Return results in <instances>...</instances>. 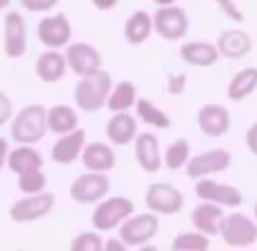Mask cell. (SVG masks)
<instances>
[{"instance_id":"6da1fadb","label":"cell","mask_w":257,"mask_h":251,"mask_svg":"<svg viewBox=\"0 0 257 251\" xmlns=\"http://www.w3.org/2000/svg\"><path fill=\"white\" fill-rule=\"evenodd\" d=\"M48 134V107L27 104L9 120V136L16 145H36Z\"/></svg>"},{"instance_id":"7a4b0ae2","label":"cell","mask_w":257,"mask_h":251,"mask_svg":"<svg viewBox=\"0 0 257 251\" xmlns=\"http://www.w3.org/2000/svg\"><path fill=\"white\" fill-rule=\"evenodd\" d=\"M111 89H113V77L104 68L90 72V75L79 77V81L75 86V107L86 113L102 111L106 107Z\"/></svg>"},{"instance_id":"3957f363","label":"cell","mask_w":257,"mask_h":251,"mask_svg":"<svg viewBox=\"0 0 257 251\" xmlns=\"http://www.w3.org/2000/svg\"><path fill=\"white\" fill-rule=\"evenodd\" d=\"M136 213V204L128 197L115 195V197H104L95 204V211L90 215L93 222V229H97L99 233H106V231H115L120 229V224L126 220L128 215Z\"/></svg>"},{"instance_id":"277c9868","label":"cell","mask_w":257,"mask_h":251,"mask_svg":"<svg viewBox=\"0 0 257 251\" xmlns=\"http://www.w3.org/2000/svg\"><path fill=\"white\" fill-rule=\"evenodd\" d=\"M160 229V220L154 211L147 213H133L120 224V238L126 242L128 249H142L147 242L156 238Z\"/></svg>"},{"instance_id":"5b68a950","label":"cell","mask_w":257,"mask_h":251,"mask_svg":"<svg viewBox=\"0 0 257 251\" xmlns=\"http://www.w3.org/2000/svg\"><path fill=\"white\" fill-rule=\"evenodd\" d=\"M54 195L52 193H36V195H23L21 199L9 206V220L14 224H30V222L43 220L54 208Z\"/></svg>"},{"instance_id":"8992f818","label":"cell","mask_w":257,"mask_h":251,"mask_svg":"<svg viewBox=\"0 0 257 251\" xmlns=\"http://www.w3.org/2000/svg\"><path fill=\"white\" fill-rule=\"evenodd\" d=\"M190 30L187 12L178 5H163L154 14V32L165 41H181Z\"/></svg>"},{"instance_id":"52a82bcc","label":"cell","mask_w":257,"mask_h":251,"mask_svg":"<svg viewBox=\"0 0 257 251\" xmlns=\"http://www.w3.org/2000/svg\"><path fill=\"white\" fill-rule=\"evenodd\" d=\"M111 190V179L108 172H93L86 170L70 184V197L77 204H97L104 199Z\"/></svg>"},{"instance_id":"ba28073f","label":"cell","mask_w":257,"mask_h":251,"mask_svg":"<svg viewBox=\"0 0 257 251\" xmlns=\"http://www.w3.org/2000/svg\"><path fill=\"white\" fill-rule=\"evenodd\" d=\"M223 242L232 249H246L253 247L257 242V222L250 220L244 213H230L226 215L221 224V233Z\"/></svg>"},{"instance_id":"9c48e42d","label":"cell","mask_w":257,"mask_h":251,"mask_svg":"<svg viewBox=\"0 0 257 251\" xmlns=\"http://www.w3.org/2000/svg\"><path fill=\"white\" fill-rule=\"evenodd\" d=\"M145 206L156 215H176L185 206V197L172 184H151L145 193Z\"/></svg>"},{"instance_id":"30bf717a","label":"cell","mask_w":257,"mask_h":251,"mask_svg":"<svg viewBox=\"0 0 257 251\" xmlns=\"http://www.w3.org/2000/svg\"><path fill=\"white\" fill-rule=\"evenodd\" d=\"M36 36H39V41L45 45V48L63 50L72 39L70 18H68L63 12L48 14V16H43L39 21V25H36Z\"/></svg>"},{"instance_id":"8fae6325","label":"cell","mask_w":257,"mask_h":251,"mask_svg":"<svg viewBox=\"0 0 257 251\" xmlns=\"http://www.w3.org/2000/svg\"><path fill=\"white\" fill-rule=\"evenodd\" d=\"M3 50L7 59H21L27 52V23L21 12H7L3 21Z\"/></svg>"},{"instance_id":"7c38bea8","label":"cell","mask_w":257,"mask_h":251,"mask_svg":"<svg viewBox=\"0 0 257 251\" xmlns=\"http://www.w3.org/2000/svg\"><path fill=\"white\" fill-rule=\"evenodd\" d=\"M232 163V154L228 149H210V152H201L196 156H190L185 165V172L190 179H203V177H212L219 172H226Z\"/></svg>"},{"instance_id":"4fadbf2b","label":"cell","mask_w":257,"mask_h":251,"mask_svg":"<svg viewBox=\"0 0 257 251\" xmlns=\"http://www.w3.org/2000/svg\"><path fill=\"white\" fill-rule=\"evenodd\" d=\"M194 193H196V197L203 199V202H214V204L226 206V208H237V206H241V202H244L241 190H237L235 186L219 184V181L210 179V177L196 179Z\"/></svg>"},{"instance_id":"5bb4252c","label":"cell","mask_w":257,"mask_h":251,"mask_svg":"<svg viewBox=\"0 0 257 251\" xmlns=\"http://www.w3.org/2000/svg\"><path fill=\"white\" fill-rule=\"evenodd\" d=\"M66 61H68V68L77 77H84L102 68V54L90 43H84V41H75L72 43L70 41L66 45Z\"/></svg>"},{"instance_id":"9a60e30c","label":"cell","mask_w":257,"mask_h":251,"mask_svg":"<svg viewBox=\"0 0 257 251\" xmlns=\"http://www.w3.org/2000/svg\"><path fill=\"white\" fill-rule=\"evenodd\" d=\"M196 125H199L201 134L208 138H221L230 129V111L217 102L203 104L196 111Z\"/></svg>"},{"instance_id":"2e32d148","label":"cell","mask_w":257,"mask_h":251,"mask_svg":"<svg viewBox=\"0 0 257 251\" xmlns=\"http://www.w3.org/2000/svg\"><path fill=\"white\" fill-rule=\"evenodd\" d=\"M133 154H136L138 165L142 168V172L154 175L163 168V152H160V140L151 131H142L133 140Z\"/></svg>"},{"instance_id":"e0dca14e","label":"cell","mask_w":257,"mask_h":251,"mask_svg":"<svg viewBox=\"0 0 257 251\" xmlns=\"http://www.w3.org/2000/svg\"><path fill=\"white\" fill-rule=\"evenodd\" d=\"M84 147H86V131L77 127V129L59 136L57 143L50 149V156H52V161L59 163V165H70V163L81 158Z\"/></svg>"},{"instance_id":"ac0fdd59","label":"cell","mask_w":257,"mask_h":251,"mask_svg":"<svg viewBox=\"0 0 257 251\" xmlns=\"http://www.w3.org/2000/svg\"><path fill=\"white\" fill-rule=\"evenodd\" d=\"M34 72L43 84H57V81H61L68 72L66 52H61V50H57V48H45L43 52L36 57Z\"/></svg>"},{"instance_id":"d6986e66","label":"cell","mask_w":257,"mask_h":251,"mask_svg":"<svg viewBox=\"0 0 257 251\" xmlns=\"http://www.w3.org/2000/svg\"><path fill=\"white\" fill-rule=\"evenodd\" d=\"M106 138L111 145L115 147H124V145H131L136 140V136L140 134L138 131V116L128 111H117L108 118L106 122Z\"/></svg>"},{"instance_id":"ffe728a7","label":"cell","mask_w":257,"mask_h":251,"mask_svg":"<svg viewBox=\"0 0 257 251\" xmlns=\"http://www.w3.org/2000/svg\"><path fill=\"white\" fill-rule=\"evenodd\" d=\"M190 220H192V226H194L196 231H201V233L212 238V235L221 233V224H223V220H226V215H223V206L201 199V204L192 211Z\"/></svg>"},{"instance_id":"44dd1931","label":"cell","mask_w":257,"mask_h":251,"mask_svg":"<svg viewBox=\"0 0 257 251\" xmlns=\"http://www.w3.org/2000/svg\"><path fill=\"white\" fill-rule=\"evenodd\" d=\"M79 161L84 163L86 170L111 172L117 163V156H115V149L108 143H104V140H90V143H86Z\"/></svg>"},{"instance_id":"7402d4cb","label":"cell","mask_w":257,"mask_h":251,"mask_svg":"<svg viewBox=\"0 0 257 251\" xmlns=\"http://www.w3.org/2000/svg\"><path fill=\"white\" fill-rule=\"evenodd\" d=\"M217 48L219 54L226 59H241L253 50V39H250L248 32L230 27V30H223L217 36Z\"/></svg>"},{"instance_id":"603a6c76","label":"cell","mask_w":257,"mask_h":251,"mask_svg":"<svg viewBox=\"0 0 257 251\" xmlns=\"http://www.w3.org/2000/svg\"><path fill=\"white\" fill-rule=\"evenodd\" d=\"M181 59L187 66L196 68H208L221 59L217 43H208V41H190V43L181 45Z\"/></svg>"},{"instance_id":"cb8c5ba5","label":"cell","mask_w":257,"mask_h":251,"mask_svg":"<svg viewBox=\"0 0 257 251\" xmlns=\"http://www.w3.org/2000/svg\"><path fill=\"white\" fill-rule=\"evenodd\" d=\"M154 32V16L145 9H138L124 21V39L128 45H142Z\"/></svg>"},{"instance_id":"d4e9b609","label":"cell","mask_w":257,"mask_h":251,"mask_svg":"<svg viewBox=\"0 0 257 251\" xmlns=\"http://www.w3.org/2000/svg\"><path fill=\"white\" fill-rule=\"evenodd\" d=\"M7 168L14 175H23V172L36 170V168H43V156H41L39 149H34L32 145H18V147L9 149L7 156Z\"/></svg>"},{"instance_id":"484cf974","label":"cell","mask_w":257,"mask_h":251,"mask_svg":"<svg viewBox=\"0 0 257 251\" xmlns=\"http://www.w3.org/2000/svg\"><path fill=\"white\" fill-rule=\"evenodd\" d=\"M79 127V113L70 104H52L48 109V131L61 136Z\"/></svg>"},{"instance_id":"4316f807","label":"cell","mask_w":257,"mask_h":251,"mask_svg":"<svg viewBox=\"0 0 257 251\" xmlns=\"http://www.w3.org/2000/svg\"><path fill=\"white\" fill-rule=\"evenodd\" d=\"M138 102V89L133 81L122 79L117 84H113L111 95L106 100V111L117 113V111H131Z\"/></svg>"},{"instance_id":"83f0119b","label":"cell","mask_w":257,"mask_h":251,"mask_svg":"<svg viewBox=\"0 0 257 251\" xmlns=\"http://www.w3.org/2000/svg\"><path fill=\"white\" fill-rule=\"evenodd\" d=\"M133 109H136V116L142 125L156 127V129H169V127H172V118H169L160 107H156L151 100L138 98V102Z\"/></svg>"},{"instance_id":"f1b7e54d","label":"cell","mask_w":257,"mask_h":251,"mask_svg":"<svg viewBox=\"0 0 257 251\" xmlns=\"http://www.w3.org/2000/svg\"><path fill=\"white\" fill-rule=\"evenodd\" d=\"M255 89H257V68L255 66L241 68L230 79V84H228V98H230L232 102H241V100L248 98Z\"/></svg>"},{"instance_id":"f546056e","label":"cell","mask_w":257,"mask_h":251,"mask_svg":"<svg viewBox=\"0 0 257 251\" xmlns=\"http://www.w3.org/2000/svg\"><path fill=\"white\" fill-rule=\"evenodd\" d=\"M190 161V140L187 138H176L174 143H169V147L163 154V165L167 170H183Z\"/></svg>"},{"instance_id":"4dcf8cb0","label":"cell","mask_w":257,"mask_h":251,"mask_svg":"<svg viewBox=\"0 0 257 251\" xmlns=\"http://www.w3.org/2000/svg\"><path fill=\"white\" fill-rule=\"evenodd\" d=\"M172 249L174 251H205L210 249V235L201 233V231H185L178 233L172 240Z\"/></svg>"},{"instance_id":"1f68e13d","label":"cell","mask_w":257,"mask_h":251,"mask_svg":"<svg viewBox=\"0 0 257 251\" xmlns=\"http://www.w3.org/2000/svg\"><path fill=\"white\" fill-rule=\"evenodd\" d=\"M45 186H48V175L43 172V168H36V170L18 175V190H21L23 195L43 193Z\"/></svg>"},{"instance_id":"d6a6232c","label":"cell","mask_w":257,"mask_h":251,"mask_svg":"<svg viewBox=\"0 0 257 251\" xmlns=\"http://www.w3.org/2000/svg\"><path fill=\"white\" fill-rule=\"evenodd\" d=\"M72 251H104V238L99 235L97 229L93 231H81L72 238L70 242Z\"/></svg>"},{"instance_id":"836d02e7","label":"cell","mask_w":257,"mask_h":251,"mask_svg":"<svg viewBox=\"0 0 257 251\" xmlns=\"http://www.w3.org/2000/svg\"><path fill=\"white\" fill-rule=\"evenodd\" d=\"M23 9L27 12H34V14H48L52 12L54 7L59 5V0H21Z\"/></svg>"},{"instance_id":"e575fe53","label":"cell","mask_w":257,"mask_h":251,"mask_svg":"<svg viewBox=\"0 0 257 251\" xmlns=\"http://www.w3.org/2000/svg\"><path fill=\"white\" fill-rule=\"evenodd\" d=\"M12 118H14V102L5 91H0V127L9 125Z\"/></svg>"},{"instance_id":"d590c367","label":"cell","mask_w":257,"mask_h":251,"mask_svg":"<svg viewBox=\"0 0 257 251\" xmlns=\"http://www.w3.org/2000/svg\"><path fill=\"white\" fill-rule=\"evenodd\" d=\"M217 5H219V9H221V12L230 18V21H235V23L244 21V12L237 7L235 0H217Z\"/></svg>"},{"instance_id":"8d00e7d4","label":"cell","mask_w":257,"mask_h":251,"mask_svg":"<svg viewBox=\"0 0 257 251\" xmlns=\"http://www.w3.org/2000/svg\"><path fill=\"white\" fill-rule=\"evenodd\" d=\"M185 86H187V77L183 72H172L167 77V93L181 95V93H185Z\"/></svg>"},{"instance_id":"74e56055","label":"cell","mask_w":257,"mask_h":251,"mask_svg":"<svg viewBox=\"0 0 257 251\" xmlns=\"http://www.w3.org/2000/svg\"><path fill=\"white\" fill-rule=\"evenodd\" d=\"M246 147L250 149V154L257 156V122H253L248 127V131H246Z\"/></svg>"},{"instance_id":"f35d334b","label":"cell","mask_w":257,"mask_h":251,"mask_svg":"<svg viewBox=\"0 0 257 251\" xmlns=\"http://www.w3.org/2000/svg\"><path fill=\"white\" fill-rule=\"evenodd\" d=\"M126 242L117 235V238H111V240H104V251H126Z\"/></svg>"},{"instance_id":"ab89813d","label":"cell","mask_w":257,"mask_h":251,"mask_svg":"<svg viewBox=\"0 0 257 251\" xmlns=\"http://www.w3.org/2000/svg\"><path fill=\"white\" fill-rule=\"evenodd\" d=\"M9 140L5 138V136H0V170L3 168H7V156H9Z\"/></svg>"},{"instance_id":"60d3db41","label":"cell","mask_w":257,"mask_h":251,"mask_svg":"<svg viewBox=\"0 0 257 251\" xmlns=\"http://www.w3.org/2000/svg\"><path fill=\"white\" fill-rule=\"evenodd\" d=\"M90 3H93V7L97 12H111V9H115V5L120 0H90Z\"/></svg>"},{"instance_id":"b9f144b4","label":"cell","mask_w":257,"mask_h":251,"mask_svg":"<svg viewBox=\"0 0 257 251\" xmlns=\"http://www.w3.org/2000/svg\"><path fill=\"white\" fill-rule=\"evenodd\" d=\"M154 3L158 5V7H163V5H174L176 0H154Z\"/></svg>"},{"instance_id":"7bdbcfd3","label":"cell","mask_w":257,"mask_h":251,"mask_svg":"<svg viewBox=\"0 0 257 251\" xmlns=\"http://www.w3.org/2000/svg\"><path fill=\"white\" fill-rule=\"evenodd\" d=\"M9 5H12V0H0V12H3V9H7Z\"/></svg>"},{"instance_id":"ee69618b","label":"cell","mask_w":257,"mask_h":251,"mask_svg":"<svg viewBox=\"0 0 257 251\" xmlns=\"http://www.w3.org/2000/svg\"><path fill=\"white\" fill-rule=\"evenodd\" d=\"M253 213H255V222H257V204H255V208H253Z\"/></svg>"}]
</instances>
